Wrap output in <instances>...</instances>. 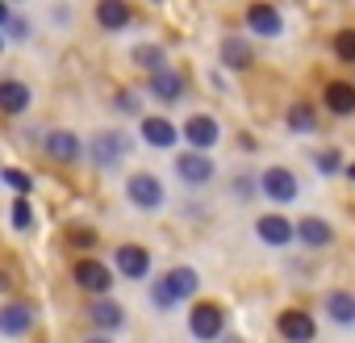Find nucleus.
<instances>
[{
  "label": "nucleus",
  "instance_id": "17",
  "mask_svg": "<svg viewBox=\"0 0 355 343\" xmlns=\"http://www.w3.org/2000/svg\"><path fill=\"white\" fill-rule=\"evenodd\" d=\"M150 92H155L159 101H180L184 80L175 76V72H167V67H159V72H150Z\"/></svg>",
  "mask_w": 355,
  "mask_h": 343
},
{
  "label": "nucleus",
  "instance_id": "23",
  "mask_svg": "<svg viewBox=\"0 0 355 343\" xmlns=\"http://www.w3.org/2000/svg\"><path fill=\"white\" fill-rule=\"evenodd\" d=\"M326 310L334 322H355V297L351 293H330L326 297Z\"/></svg>",
  "mask_w": 355,
  "mask_h": 343
},
{
  "label": "nucleus",
  "instance_id": "2",
  "mask_svg": "<svg viewBox=\"0 0 355 343\" xmlns=\"http://www.w3.org/2000/svg\"><path fill=\"white\" fill-rule=\"evenodd\" d=\"M125 197L138 210H159L163 206V185H159V176H150V172H138V176L125 181Z\"/></svg>",
  "mask_w": 355,
  "mask_h": 343
},
{
  "label": "nucleus",
  "instance_id": "9",
  "mask_svg": "<svg viewBox=\"0 0 355 343\" xmlns=\"http://www.w3.org/2000/svg\"><path fill=\"white\" fill-rule=\"evenodd\" d=\"M121 155H125V138H121L117 130H105V134H96V138H92V159H96L101 167L117 163Z\"/></svg>",
  "mask_w": 355,
  "mask_h": 343
},
{
  "label": "nucleus",
  "instance_id": "30",
  "mask_svg": "<svg viewBox=\"0 0 355 343\" xmlns=\"http://www.w3.org/2000/svg\"><path fill=\"white\" fill-rule=\"evenodd\" d=\"M67 239H71L76 247H92V243H96L92 231H84V226H67Z\"/></svg>",
  "mask_w": 355,
  "mask_h": 343
},
{
  "label": "nucleus",
  "instance_id": "19",
  "mask_svg": "<svg viewBox=\"0 0 355 343\" xmlns=\"http://www.w3.org/2000/svg\"><path fill=\"white\" fill-rule=\"evenodd\" d=\"M142 142L150 147H171L175 142V126L167 117H142Z\"/></svg>",
  "mask_w": 355,
  "mask_h": 343
},
{
  "label": "nucleus",
  "instance_id": "7",
  "mask_svg": "<svg viewBox=\"0 0 355 343\" xmlns=\"http://www.w3.org/2000/svg\"><path fill=\"white\" fill-rule=\"evenodd\" d=\"M189 326H193L197 339H218V335H222V310H218L214 301H201V306L189 314Z\"/></svg>",
  "mask_w": 355,
  "mask_h": 343
},
{
  "label": "nucleus",
  "instance_id": "6",
  "mask_svg": "<svg viewBox=\"0 0 355 343\" xmlns=\"http://www.w3.org/2000/svg\"><path fill=\"white\" fill-rule=\"evenodd\" d=\"M255 235H259L268 247H284V243L297 239V226H293L288 218H280V214H263V218L255 222Z\"/></svg>",
  "mask_w": 355,
  "mask_h": 343
},
{
  "label": "nucleus",
  "instance_id": "15",
  "mask_svg": "<svg viewBox=\"0 0 355 343\" xmlns=\"http://www.w3.org/2000/svg\"><path fill=\"white\" fill-rule=\"evenodd\" d=\"M117 272L121 276H146L150 272V256L142 251V247H117Z\"/></svg>",
  "mask_w": 355,
  "mask_h": 343
},
{
  "label": "nucleus",
  "instance_id": "11",
  "mask_svg": "<svg viewBox=\"0 0 355 343\" xmlns=\"http://www.w3.org/2000/svg\"><path fill=\"white\" fill-rule=\"evenodd\" d=\"M0 109L5 113H26L30 109V88L21 84V80H0Z\"/></svg>",
  "mask_w": 355,
  "mask_h": 343
},
{
  "label": "nucleus",
  "instance_id": "4",
  "mask_svg": "<svg viewBox=\"0 0 355 343\" xmlns=\"http://www.w3.org/2000/svg\"><path fill=\"white\" fill-rule=\"evenodd\" d=\"M259 189L272 197V201H280V206H288L293 197H297V176L288 167H268L263 176H259Z\"/></svg>",
  "mask_w": 355,
  "mask_h": 343
},
{
  "label": "nucleus",
  "instance_id": "27",
  "mask_svg": "<svg viewBox=\"0 0 355 343\" xmlns=\"http://www.w3.org/2000/svg\"><path fill=\"white\" fill-rule=\"evenodd\" d=\"M9 210H13V226H17V231H30V226H34V210H30V201L17 197Z\"/></svg>",
  "mask_w": 355,
  "mask_h": 343
},
{
  "label": "nucleus",
  "instance_id": "25",
  "mask_svg": "<svg viewBox=\"0 0 355 343\" xmlns=\"http://www.w3.org/2000/svg\"><path fill=\"white\" fill-rule=\"evenodd\" d=\"M288 126L309 134V130L318 126V117H313V109H309V105H293V109H288Z\"/></svg>",
  "mask_w": 355,
  "mask_h": 343
},
{
  "label": "nucleus",
  "instance_id": "16",
  "mask_svg": "<svg viewBox=\"0 0 355 343\" xmlns=\"http://www.w3.org/2000/svg\"><path fill=\"white\" fill-rule=\"evenodd\" d=\"M130 5H125V0H101V5H96V22L105 26V30H125L130 26Z\"/></svg>",
  "mask_w": 355,
  "mask_h": 343
},
{
  "label": "nucleus",
  "instance_id": "26",
  "mask_svg": "<svg viewBox=\"0 0 355 343\" xmlns=\"http://www.w3.org/2000/svg\"><path fill=\"white\" fill-rule=\"evenodd\" d=\"M334 55L343 63H355V30H338L334 34Z\"/></svg>",
  "mask_w": 355,
  "mask_h": 343
},
{
  "label": "nucleus",
  "instance_id": "5",
  "mask_svg": "<svg viewBox=\"0 0 355 343\" xmlns=\"http://www.w3.org/2000/svg\"><path fill=\"white\" fill-rule=\"evenodd\" d=\"M71 276H76V285L88 289V293H109V285H113V272H109L101 260H80V264L71 268Z\"/></svg>",
  "mask_w": 355,
  "mask_h": 343
},
{
  "label": "nucleus",
  "instance_id": "18",
  "mask_svg": "<svg viewBox=\"0 0 355 343\" xmlns=\"http://www.w3.org/2000/svg\"><path fill=\"white\" fill-rule=\"evenodd\" d=\"M88 314H92V322H96L101 331H117V326L125 322V314H121V306H117V301H109L105 293H101V297L92 301V310H88Z\"/></svg>",
  "mask_w": 355,
  "mask_h": 343
},
{
  "label": "nucleus",
  "instance_id": "14",
  "mask_svg": "<svg viewBox=\"0 0 355 343\" xmlns=\"http://www.w3.org/2000/svg\"><path fill=\"white\" fill-rule=\"evenodd\" d=\"M46 151H51V159H59V163H71V159H80V138L71 134V130H55L51 138H46Z\"/></svg>",
  "mask_w": 355,
  "mask_h": 343
},
{
  "label": "nucleus",
  "instance_id": "3",
  "mask_svg": "<svg viewBox=\"0 0 355 343\" xmlns=\"http://www.w3.org/2000/svg\"><path fill=\"white\" fill-rule=\"evenodd\" d=\"M175 176H180L184 185H205L214 176V163H209V155L201 147H193V151H184L180 159H175Z\"/></svg>",
  "mask_w": 355,
  "mask_h": 343
},
{
  "label": "nucleus",
  "instance_id": "24",
  "mask_svg": "<svg viewBox=\"0 0 355 343\" xmlns=\"http://www.w3.org/2000/svg\"><path fill=\"white\" fill-rule=\"evenodd\" d=\"M134 63L146 67V72H159V67H167V55H163V47H138L134 51Z\"/></svg>",
  "mask_w": 355,
  "mask_h": 343
},
{
  "label": "nucleus",
  "instance_id": "31",
  "mask_svg": "<svg viewBox=\"0 0 355 343\" xmlns=\"http://www.w3.org/2000/svg\"><path fill=\"white\" fill-rule=\"evenodd\" d=\"M117 105H121L125 113H138V92H117Z\"/></svg>",
  "mask_w": 355,
  "mask_h": 343
},
{
  "label": "nucleus",
  "instance_id": "21",
  "mask_svg": "<svg viewBox=\"0 0 355 343\" xmlns=\"http://www.w3.org/2000/svg\"><path fill=\"white\" fill-rule=\"evenodd\" d=\"M34 322V310L30 306H9L5 314H0V335H26Z\"/></svg>",
  "mask_w": 355,
  "mask_h": 343
},
{
  "label": "nucleus",
  "instance_id": "20",
  "mask_svg": "<svg viewBox=\"0 0 355 343\" xmlns=\"http://www.w3.org/2000/svg\"><path fill=\"white\" fill-rule=\"evenodd\" d=\"M326 109H334L338 117H347V113H355V88L351 84H326Z\"/></svg>",
  "mask_w": 355,
  "mask_h": 343
},
{
  "label": "nucleus",
  "instance_id": "13",
  "mask_svg": "<svg viewBox=\"0 0 355 343\" xmlns=\"http://www.w3.org/2000/svg\"><path fill=\"white\" fill-rule=\"evenodd\" d=\"M297 239L305 247H326V243H334V226L322 222V218H301L297 222Z\"/></svg>",
  "mask_w": 355,
  "mask_h": 343
},
{
  "label": "nucleus",
  "instance_id": "32",
  "mask_svg": "<svg viewBox=\"0 0 355 343\" xmlns=\"http://www.w3.org/2000/svg\"><path fill=\"white\" fill-rule=\"evenodd\" d=\"M347 176H351V181H355V163H351V167H347Z\"/></svg>",
  "mask_w": 355,
  "mask_h": 343
},
{
  "label": "nucleus",
  "instance_id": "29",
  "mask_svg": "<svg viewBox=\"0 0 355 343\" xmlns=\"http://www.w3.org/2000/svg\"><path fill=\"white\" fill-rule=\"evenodd\" d=\"M318 167H322V172H338V167H343V155H338V151H322V155H318Z\"/></svg>",
  "mask_w": 355,
  "mask_h": 343
},
{
  "label": "nucleus",
  "instance_id": "10",
  "mask_svg": "<svg viewBox=\"0 0 355 343\" xmlns=\"http://www.w3.org/2000/svg\"><path fill=\"white\" fill-rule=\"evenodd\" d=\"M276 326H280V335H284V339H293V343L313 339V331H318V326H313V318H309L305 310H284Z\"/></svg>",
  "mask_w": 355,
  "mask_h": 343
},
{
  "label": "nucleus",
  "instance_id": "28",
  "mask_svg": "<svg viewBox=\"0 0 355 343\" xmlns=\"http://www.w3.org/2000/svg\"><path fill=\"white\" fill-rule=\"evenodd\" d=\"M5 181H9V189H17V193H30V189H34V181L26 176L21 167H5Z\"/></svg>",
  "mask_w": 355,
  "mask_h": 343
},
{
  "label": "nucleus",
  "instance_id": "1",
  "mask_svg": "<svg viewBox=\"0 0 355 343\" xmlns=\"http://www.w3.org/2000/svg\"><path fill=\"white\" fill-rule=\"evenodd\" d=\"M197 285H201V276H197L193 268H171L163 281H155V289H150V301H155L159 310H167V306H175V301L193 297V293H197Z\"/></svg>",
  "mask_w": 355,
  "mask_h": 343
},
{
  "label": "nucleus",
  "instance_id": "12",
  "mask_svg": "<svg viewBox=\"0 0 355 343\" xmlns=\"http://www.w3.org/2000/svg\"><path fill=\"white\" fill-rule=\"evenodd\" d=\"M247 26L259 34V38H276L280 34V13L272 5H251L247 9Z\"/></svg>",
  "mask_w": 355,
  "mask_h": 343
},
{
  "label": "nucleus",
  "instance_id": "8",
  "mask_svg": "<svg viewBox=\"0 0 355 343\" xmlns=\"http://www.w3.org/2000/svg\"><path fill=\"white\" fill-rule=\"evenodd\" d=\"M184 138H189L193 147H201V151H209V147L218 142V122H214L209 113H193V117L184 122Z\"/></svg>",
  "mask_w": 355,
  "mask_h": 343
},
{
  "label": "nucleus",
  "instance_id": "22",
  "mask_svg": "<svg viewBox=\"0 0 355 343\" xmlns=\"http://www.w3.org/2000/svg\"><path fill=\"white\" fill-rule=\"evenodd\" d=\"M251 59H255V55H251V47H247L243 38H226V42H222V63H226V67L243 72V67H251Z\"/></svg>",
  "mask_w": 355,
  "mask_h": 343
}]
</instances>
